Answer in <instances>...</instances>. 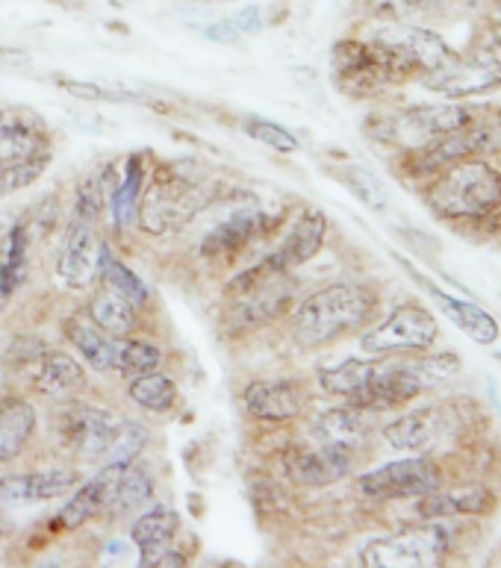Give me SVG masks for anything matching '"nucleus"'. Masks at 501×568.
<instances>
[{
    "label": "nucleus",
    "mask_w": 501,
    "mask_h": 568,
    "mask_svg": "<svg viewBox=\"0 0 501 568\" xmlns=\"http://www.w3.org/2000/svg\"><path fill=\"white\" fill-rule=\"evenodd\" d=\"M378 292L365 283H331L295 306L292 336L301 348H324L372 322Z\"/></svg>",
    "instance_id": "f257e3e1"
},
{
    "label": "nucleus",
    "mask_w": 501,
    "mask_h": 568,
    "mask_svg": "<svg viewBox=\"0 0 501 568\" xmlns=\"http://www.w3.org/2000/svg\"><path fill=\"white\" fill-rule=\"evenodd\" d=\"M425 204L437 219L484 221L501 206V174L484 156H467L437 171L425 186Z\"/></svg>",
    "instance_id": "f03ea898"
},
{
    "label": "nucleus",
    "mask_w": 501,
    "mask_h": 568,
    "mask_svg": "<svg viewBox=\"0 0 501 568\" xmlns=\"http://www.w3.org/2000/svg\"><path fill=\"white\" fill-rule=\"evenodd\" d=\"M210 201L213 195L201 180L180 171L178 165L162 162L148 192H142L139 197V224L151 236H169V233L187 227Z\"/></svg>",
    "instance_id": "7ed1b4c3"
},
{
    "label": "nucleus",
    "mask_w": 501,
    "mask_h": 568,
    "mask_svg": "<svg viewBox=\"0 0 501 568\" xmlns=\"http://www.w3.org/2000/svg\"><path fill=\"white\" fill-rule=\"evenodd\" d=\"M295 283L289 277L287 268L274 263L272 254L260 260L257 265L237 274L228 286V313L230 322L237 327H263L281 318L292 304Z\"/></svg>",
    "instance_id": "20e7f679"
},
{
    "label": "nucleus",
    "mask_w": 501,
    "mask_h": 568,
    "mask_svg": "<svg viewBox=\"0 0 501 568\" xmlns=\"http://www.w3.org/2000/svg\"><path fill=\"white\" fill-rule=\"evenodd\" d=\"M451 548V530L442 521L404 527L360 548V562L372 568H428L440 566Z\"/></svg>",
    "instance_id": "39448f33"
},
{
    "label": "nucleus",
    "mask_w": 501,
    "mask_h": 568,
    "mask_svg": "<svg viewBox=\"0 0 501 568\" xmlns=\"http://www.w3.org/2000/svg\"><path fill=\"white\" fill-rule=\"evenodd\" d=\"M425 89L442 94L445 101H463L501 89V60L493 51L478 48L469 53H451L440 69L419 77Z\"/></svg>",
    "instance_id": "423d86ee"
},
{
    "label": "nucleus",
    "mask_w": 501,
    "mask_h": 568,
    "mask_svg": "<svg viewBox=\"0 0 501 568\" xmlns=\"http://www.w3.org/2000/svg\"><path fill=\"white\" fill-rule=\"evenodd\" d=\"M440 339V324L419 304H401L392 310L387 322L363 333L360 348L372 356H392V354H417L428 351L433 342Z\"/></svg>",
    "instance_id": "0eeeda50"
},
{
    "label": "nucleus",
    "mask_w": 501,
    "mask_h": 568,
    "mask_svg": "<svg viewBox=\"0 0 501 568\" xmlns=\"http://www.w3.org/2000/svg\"><path fill=\"white\" fill-rule=\"evenodd\" d=\"M440 486V466L428 457L395 459V463L365 471L358 480V489L369 500H417Z\"/></svg>",
    "instance_id": "6e6552de"
},
{
    "label": "nucleus",
    "mask_w": 501,
    "mask_h": 568,
    "mask_svg": "<svg viewBox=\"0 0 501 568\" xmlns=\"http://www.w3.org/2000/svg\"><path fill=\"white\" fill-rule=\"evenodd\" d=\"M121 422L116 413L103 407H69L60 418V436L62 445L83 463H98L107 459L112 442L119 436Z\"/></svg>",
    "instance_id": "1a4fd4ad"
},
{
    "label": "nucleus",
    "mask_w": 501,
    "mask_h": 568,
    "mask_svg": "<svg viewBox=\"0 0 501 568\" xmlns=\"http://www.w3.org/2000/svg\"><path fill=\"white\" fill-rule=\"evenodd\" d=\"M351 468H354V448L331 445V442H324L322 448H289L283 454V471L289 480L310 489L337 484L349 477Z\"/></svg>",
    "instance_id": "9d476101"
},
{
    "label": "nucleus",
    "mask_w": 501,
    "mask_h": 568,
    "mask_svg": "<svg viewBox=\"0 0 501 568\" xmlns=\"http://www.w3.org/2000/svg\"><path fill=\"white\" fill-rule=\"evenodd\" d=\"M454 418L445 407H419L410 409L404 416L392 418L390 425H383V439L395 450H410V454H425L433 450L440 442L449 439L454 430Z\"/></svg>",
    "instance_id": "9b49d317"
},
{
    "label": "nucleus",
    "mask_w": 501,
    "mask_h": 568,
    "mask_svg": "<svg viewBox=\"0 0 501 568\" xmlns=\"http://www.w3.org/2000/svg\"><path fill=\"white\" fill-rule=\"evenodd\" d=\"M278 215H269L263 210H239L230 215L228 221H221L219 227H213L201 242V256L204 260H219V263H230L233 256H239L251 242L269 236L278 227Z\"/></svg>",
    "instance_id": "f8f14e48"
},
{
    "label": "nucleus",
    "mask_w": 501,
    "mask_h": 568,
    "mask_svg": "<svg viewBox=\"0 0 501 568\" xmlns=\"http://www.w3.org/2000/svg\"><path fill=\"white\" fill-rule=\"evenodd\" d=\"M103 245L94 224L89 221H71L69 236L60 251V263H57V274L69 288H89L98 277H101L103 263Z\"/></svg>",
    "instance_id": "ddd939ff"
},
{
    "label": "nucleus",
    "mask_w": 501,
    "mask_h": 568,
    "mask_svg": "<svg viewBox=\"0 0 501 568\" xmlns=\"http://www.w3.org/2000/svg\"><path fill=\"white\" fill-rule=\"evenodd\" d=\"M372 39L374 42L387 44V48H392V51H399L401 57L417 69L419 77H425L428 71L440 69L442 62L454 53L449 44H445V39H440L433 30H425V27L417 24H399V21L378 27L372 33Z\"/></svg>",
    "instance_id": "4468645a"
},
{
    "label": "nucleus",
    "mask_w": 501,
    "mask_h": 568,
    "mask_svg": "<svg viewBox=\"0 0 501 568\" xmlns=\"http://www.w3.org/2000/svg\"><path fill=\"white\" fill-rule=\"evenodd\" d=\"M80 486V471L74 468H44L30 475H9L0 480V507H30L60 495L74 493Z\"/></svg>",
    "instance_id": "2eb2a0df"
},
{
    "label": "nucleus",
    "mask_w": 501,
    "mask_h": 568,
    "mask_svg": "<svg viewBox=\"0 0 501 568\" xmlns=\"http://www.w3.org/2000/svg\"><path fill=\"white\" fill-rule=\"evenodd\" d=\"M48 128L44 121L30 110H0V165L30 160L48 153Z\"/></svg>",
    "instance_id": "dca6fc26"
},
{
    "label": "nucleus",
    "mask_w": 501,
    "mask_h": 568,
    "mask_svg": "<svg viewBox=\"0 0 501 568\" xmlns=\"http://www.w3.org/2000/svg\"><path fill=\"white\" fill-rule=\"evenodd\" d=\"M242 400L257 422L283 425L304 413L307 395L295 381H254L242 392Z\"/></svg>",
    "instance_id": "f3484780"
},
{
    "label": "nucleus",
    "mask_w": 501,
    "mask_h": 568,
    "mask_svg": "<svg viewBox=\"0 0 501 568\" xmlns=\"http://www.w3.org/2000/svg\"><path fill=\"white\" fill-rule=\"evenodd\" d=\"M33 386L48 400H74L86 386V368L71 354L44 348L36 356Z\"/></svg>",
    "instance_id": "a211bd4d"
},
{
    "label": "nucleus",
    "mask_w": 501,
    "mask_h": 568,
    "mask_svg": "<svg viewBox=\"0 0 501 568\" xmlns=\"http://www.w3.org/2000/svg\"><path fill=\"white\" fill-rule=\"evenodd\" d=\"M121 468L124 466H110V463H107L89 484L77 486V493L71 495L69 504L57 513V521H53V525L62 527V530H71V527L86 525L89 518L107 513V504H110Z\"/></svg>",
    "instance_id": "6ab92c4d"
},
{
    "label": "nucleus",
    "mask_w": 501,
    "mask_h": 568,
    "mask_svg": "<svg viewBox=\"0 0 501 568\" xmlns=\"http://www.w3.org/2000/svg\"><path fill=\"white\" fill-rule=\"evenodd\" d=\"M324 236H328V219H324L322 210H304L301 219L289 227L287 239L281 242V247L274 251L272 260L281 268L292 272L298 265L310 263L324 245Z\"/></svg>",
    "instance_id": "aec40b11"
},
{
    "label": "nucleus",
    "mask_w": 501,
    "mask_h": 568,
    "mask_svg": "<svg viewBox=\"0 0 501 568\" xmlns=\"http://www.w3.org/2000/svg\"><path fill=\"white\" fill-rule=\"evenodd\" d=\"M493 493L484 486H467V489H433L425 498H417V513L425 521L454 516H481L490 509Z\"/></svg>",
    "instance_id": "412c9836"
},
{
    "label": "nucleus",
    "mask_w": 501,
    "mask_h": 568,
    "mask_svg": "<svg viewBox=\"0 0 501 568\" xmlns=\"http://www.w3.org/2000/svg\"><path fill=\"white\" fill-rule=\"evenodd\" d=\"M36 430V409L27 398H0V463H12L27 450Z\"/></svg>",
    "instance_id": "4be33fe9"
},
{
    "label": "nucleus",
    "mask_w": 501,
    "mask_h": 568,
    "mask_svg": "<svg viewBox=\"0 0 501 568\" xmlns=\"http://www.w3.org/2000/svg\"><path fill=\"white\" fill-rule=\"evenodd\" d=\"M180 530V516L171 507H153L133 521L130 527V539L139 548V560L142 566H153L166 548H171V539Z\"/></svg>",
    "instance_id": "5701e85b"
},
{
    "label": "nucleus",
    "mask_w": 501,
    "mask_h": 568,
    "mask_svg": "<svg viewBox=\"0 0 501 568\" xmlns=\"http://www.w3.org/2000/svg\"><path fill=\"white\" fill-rule=\"evenodd\" d=\"M425 286L433 295V301L440 304L442 313L449 315L451 322L458 324L469 339L478 342V345H493V342L499 339L501 336L499 322H495L493 315L487 313V310H481V306L472 304V301H463V297L445 295V292H440V288H433L431 283H425Z\"/></svg>",
    "instance_id": "b1692460"
},
{
    "label": "nucleus",
    "mask_w": 501,
    "mask_h": 568,
    "mask_svg": "<svg viewBox=\"0 0 501 568\" xmlns=\"http://www.w3.org/2000/svg\"><path fill=\"white\" fill-rule=\"evenodd\" d=\"M369 409L360 407H333L324 409L322 416L315 418V436L322 442H331V445H345V448H358L363 445L372 425H369Z\"/></svg>",
    "instance_id": "393cba45"
},
{
    "label": "nucleus",
    "mask_w": 501,
    "mask_h": 568,
    "mask_svg": "<svg viewBox=\"0 0 501 568\" xmlns=\"http://www.w3.org/2000/svg\"><path fill=\"white\" fill-rule=\"evenodd\" d=\"M62 327H66V336H69V342L74 345L77 354L83 356L94 372H116V342H112V336H107L98 324L86 322V318L74 315V318H66Z\"/></svg>",
    "instance_id": "a878e982"
},
{
    "label": "nucleus",
    "mask_w": 501,
    "mask_h": 568,
    "mask_svg": "<svg viewBox=\"0 0 501 568\" xmlns=\"http://www.w3.org/2000/svg\"><path fill=\"white\" fill-rule=\"evenodd\" d=\"M89 318H92L98 327H101L107 336L112 339H121V336H130V333L139 327V310L133 304H128L119 292L103 286L98 295L89 301Z\"/></svg>",
    "instance_id": "bb28decb"
},
{
    "label": "nucleus",
    "mask_w": 501,
    "mask_h": 568,
    "mask_svg": "<svg viewBox=\"0 0 501 568\" xmlns=\"http://www.w3.org/2000/svg\"><path fill=\"white\" fill-rule=\"evenodd\" d=\"M153 498V484L151 477L144 475L142 468H137L133 463L124 466L119 471V480H116V489H112V498L107 504V516L110 518H128L133 513L148 504Z\"/></svg>",
    "instance_id": "cd10ccee"
},
{
    "label": "nucleus",
    "mask_w": 501,
    "mask_h": 568,
    "mask_svg": "<svg viewBox=\"0 0 501 568\" xmlns=\"http://www.w3.org/2000/svg\"><path fill=\"white\" fill-rule=\"evenodd\" d=\"M128 395L137 407L148 409V413H171L178 404V383L171 381L169 374H160L153 368V372L130 377Z\"/></svg>",
    "instance_id": "c85d7f7f"
},
{
    "label": "nucleus",
    "mask_w": 501,
    "mask_h": 568,
    "mask_svg": "<svg viewBox=\"0 0 501 568\" xmlns=\"http://www.w3.org/2000/svg\"><path fill=\"white\" fill-rule=\"evenodd\" d=\"M27 247H30V233L24 221L12 224L3 242L0 254V297H9L27 277Z\"/></svg>",
    "instance_id": "c756f323"
},
{
    "label": "nucleus",
    "mask_w": 501,
    "mask_h": 568,
    "mask_svg": "<svg viewBox=\"0 0 501 568\" xmlns=\"http://www.w3.org/2000/svg\"><path fill=\"white\" fill-rule=\"evenodd\" d=\"M144 192V156L142 153H133L128 160V171H124V180L116 186V195H112V215H116V227H128L130 219L137 215L139 197Z\"/></svg>",
    "instance_id": "7c9ffc66"
},
{
    "label": "nucleus",
    "mask_w": 501,
    "mask_h": 568,
    "mask_svg": "<svg viewBox=\"0 0 501 568\" xmlns=\"http://www.w3.org/2000/svg\"><path fill=\"white\" fill-rule=\"evenodd\" d=\"M374 356L372 359H345V363L333 365V368H322L319 372V383L328 395H337V398L349 400L354 392L363 386L369 377H372Z\"/></svg>",
    "instance_id": "2f4dec72"
},
{
    "label": "nucleus",
    "mask_w": 501,
    "mask_h": 568,
    "mask_svg": "<svg viewBox=\"0 0 501 568\" xmlns=\"http://www.w3.org/2000/svg\"><path fill=\"white\" fill-rule=\"evenodd\" d=\"M101 281L103 286L112 288V292H119V295L124 297L128 304L137 306V310H142V306L148 304V288H144L142 277L130 272L128 265L121 263V260H116V256L110 254V247L103 251Z\"/></svg>",
    "instance_id": "473e14b6"
},
{
    "label": "nucleus",
    "mask_w": 501,
    "mask_h": 568,
    "mask_svg": "<svg viewBox=\"0 0 501 568\" xmlns=\"http://www.w3.org/2000/svg\"><path fill=\"white\" fill-rule=\"evenodd\" d=\"M162 354L157 345L144 339H130V336H121L116 342V372H121L124 377H137V374L153 372L160 368Z\"/></svg>",
    "instance_id": "72a5a7b5"
},
{
    "label": "nucleus",
    "mask_w": 501,
    "mask_h": 568,
    "mask_svg": "<svg viewBox=\"0 0 501 568\" xmlns=\"http://www.w3.org/2000/svg\"><path fill=\"white\" fill-rule=\"evenodd\" d=\"M340 180L360 197V201H363L365 206H369V210H374V213H387L390 197H387V189L381 186V180L374 178L372 171L360 169V165H345Z\"/></svg>",
    "instance_id": "f704fd0d"
},
{
    "label": "nucleus",
    "mask_w": 501,
    "mask_h": 568,
    "mask_svg": "<svg viewBox=\"0 0 501 568\" xmlns=\"http://www.w3.org/2000/svg\"><path fill=\"white\" fill-rule=\"evenodd\" d=\"M107 180L101 174H92L86 178L80 186H77L74 195V221H89V224H98L103 210V195H107Z\"/></svg>",
    "instance_id": "c9c22d12"
},
{
    "label": "nucleus",
    "mask_w": 501,
    "mask_h": 568,
    "mask_svg": "<svg viewBox=\"0 0 501 568\" xmlns=\"http://www.w3.org/2000/svg\"><path fill=\"white\" fill-rule=\"evenodd\" d=\"M246 133L254 142H263L265 148H272V151L281 153H295L301 148L295 133H289L287 128L281 124H274V121H263V119H248L246 121Z\"/></svg>",
    "instance_id": "e433bc0d"
},
{
    "label": "nucleus",
    "mask_w": 501,
    "mask_h": 568,
    "mask_svg": "<svg viewBox=\"0 0 501 568\" xmlns=\"http://www.w3.org/2000/svg\"><path fill=\"white\" fill-rule=\"evenodd\" d=\"M48 165V153L42 156H30V160L12 162V165H0V195H9V192H18V189H27Z\"/></svg>",
    "instance_id": "4c0bfd02"
},
{
    "label": "nucleus",
    "mask_w": 501,
    "mask_h": 568,
    "mask_svg": "<svg viewBox=\"0 0 501 568\" xmlns=\"http://www.w3.org/2000/svg\"><path fill=\"white\" fill-rule=\"evenodd\" d=\"M144 442H148V436H144L142 427H139L137 422H124L119 436H116V442H112L110 454H107V463H110V466H130V463L142 454Z\"/></svg>",
    "instance_id": "58836bf2"
},
{
    "label": "nucleus",
    "mask_w": 501,
    "mask_h": 568,
    "mask_svg": "<svg viewBox=\"0 0 501 568\" xmlns=\"http://www.w3.org/2000/svg\"><path fill=\"white\" fill-rule=\"evenodd\" d=\"M62 89L74 98H83V101H103V103H144V98L130 92H116V89H103V85L94 83H62Z\"/></svg>",
    "instance_id": "ea45409f"
},
{
    "label": "nucleus",
    "mask_w": 501,
    "mask_h": 568,
    "mask_svg": "<svg viewBox=\"0 0 501 568\" xmlns=\"http://www.w3.org/2000/svg\"><path fill=\"white\" fill-rule=\"evenodd\" d=\"M233 21V27L239 30V36H257L260 30H263V12L257 7H246L239 9L237 16L230 18Z\"/></svg>",
    "instance_id": "a19ab883"
},
{
    "label": "nucleus",
    "mask_w": 501,
    "mask_h": 568,
    "mask_svg": "<svg viewBox=\"0 0 501 568\" xmlns=\"http://www.w3.org/2000/svg\"><path fill=\"white\" fill-rule=\"evenodd\" d=\"M201 33L210 39V42H219V44H237L239 42V30L233 27V21H213V24H204L201 27Z\"/></svg>",
    "instance_id": "79ce46f5"
},
{
    "label": "nucleus",
    "mask_w": 501,
    "mask_h": 568,
    "mask_svg": "<svg viewBox=\"0 0 501 568\" xmlns=\"http://www.w3.org/2000/svg\"><path fill=\"white\" fill-rule=\"evenodd\" d=\"M493 36H495V42H499V48H501V18H499V21H495V27H493Z\"/></svg>",
    "instance_id": "37998d69"
}]
</instances>
